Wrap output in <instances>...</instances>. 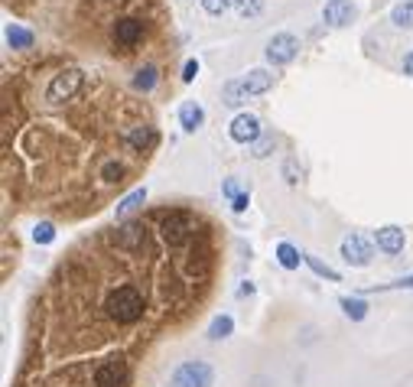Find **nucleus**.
Instances as JSON below:
<instances>
[{"label":"nucleus","instance_id":"1","mask_svg":"<svg viewBox=\"0 0 413 387\" xmlns=\"http://www.w3.org/2000/svg\"><path fill=\"white\" fill-rule=\"evenodd\" d=\"M146 312V300L144 290L134 287V283H117L111 293L104 296V316L117 325H134L140 322Z\"/></svg>","mask_w":413,"mask_h":387},{"label":"nucleus","instance_id":"2","mask_svg":"<svg viewBox=\"0 0 413 387\" xmlns=\"http://www.w3.org/2000/svg\"><path fill=\"white\" fill-rule=\"evenodd\" d=\"M274 88V75L267 69H251L245 75L231 78L228 85L222 88V101L228 108H237V104H245L247 98H257V94H267Z\"/></svg>","mask_w":413,"mask_h":387},{"label":"nucleus","instance_id":"3","mask_svg":"<svg viewBox=\"0 0 413 387\" xmlns=\"http://www.w3.org/2000/svg\"><path fill=\"white\" fill-rule=\"evenodd\" d=\"M156 222H160V238L163 244H169V248H186L192 238H195V218L189 215V212L183 209H166L156 215Z\"/></svg>","mask_w":413,"mask_h":387},{"label":"nucleus","instance_id":"4","mask_svg":"<svg viewBox=\"0 0 413 387\" xmlns=\"http://www.w3.org/2000/svg\"><path fill=\"white\" fill-rule=\"evenodd\" d=\"M82 85H85V72L75 69V65H65V69H59L53 78H49L46 101L49 104H65V101H72L78 92H82Z\"/></svg>","mask_w":413,"mask_h":387},{"label":"nucleus","instance_id":"5","mask_svg":"<svg viewBox=\"0 0 413 387\" xmlns=\"http://www.w3.org/2000/svg\"><path fill=\"white\" fill-rule=\"evenodd\" d=\"M107 39H111V46L121 49V53H134V49L146 39V23L140 16H117L114 23H111Z\"/></svg>","mask_w":413,"mask_h":387},{"label":"nucleus","instance_id":"6","mask_svg":"<svg viewBox=\"0 0 413 387\" xmlns=\"http://www.w3.org/2000/svg\"><path fill=\"white\" fill-rule=\"evenodd\" d=\"M215 371L208 361H183L169 378V387H212Z\"/></svg>","mask_w":413,"mask_h":387},{"label":"nucleus","instance_id":"7","mask_svg":"<svg viewBox=\"0 0 413 387\" xmlns=\"http://www.w3.org/2000/svg\"><path fill=\"white\" fill-rule=\"evenodd\" d=\"M264 55H267L270 65H290L299 55V39L293 36V33H277V36L267 43Z\"/></svg>","mask_w":413,"mask_h":387},{"label":"nucleus","instance_id":"8","mask_svg":"<svg viewBox=\"0 0 413 387\" xmlns=\"http://www.w3.org/2000/svg\"><path fill=\"white\" fill-rule=\"evenodd\" d=\"M338 251H342V261L348 263V267H368L371 257H375L371 241L361 238V234H345L342 244H338Z\"/></svg>","mask_w":413,"mask_h":387},{"label":"nucleus","instance_id":"9","mask_svg":"<svg viewBox=\"0 0 413 387\" xmlns=\"http://www.w3.org/2000/svg\"><path fill=\"white\" fill-rule=\"evenodd\" d=\"M130 384V368L124 358H107L95 371V387H127Z\"/></svg>","mask_w":413,"mask_h":387},{"label":"nucleus","instance_id":"10","mask_svg":"<svg viewBox=\"0 0 413 387\" xmlns=\"http://www.w3.org/2000/svg\"><path fill=\"white\" fill-rule=\"evenodd\" d=\"M228 137L235 143H254V140L264 137V131H260V121L254 114H237L228 124Z\"/></svg>","mask_w":413,"mask_h":387},{"label":"nucleus","instance_id":"11","mask_svg":"<svg viewBox=\"0 0 413 387\" xmlns=\"http://www.w3.org/2000/svg\"><path fill=\"white\" fill-rule=\"evenodd\" d=\"M355 16H358V7H355L352 0H329L322 7V20L329 26H348Z\"/></svg>","mask_w":413,"mask_h":387},{"label":"nucleus","instance_id":"12","mask_svg":"<svg viewBox=\"0 0 413 387\" xmlns=\"http://www.w3.org/2000/svg\"><path fill=\"white\" fill-rule=\"evenodd\" d=\"M375 244H377V251H384V254H404V244H407V238H404V228H397V225H384V228H377L375 231Z\"/></svg>","mask_w":413,"mask_h":387},{"label":"nucleus","instance_id":"13","mask_svg":"<svg viewBox=\"0 0 413 387\" xmlns=\"http://www.w3.org/2000/svg\"><path fill=\"white\" fill-rule=\"evenodd\" d=\"M179 124H183L186 133H195L205 124V111H202L199 101H186L183 108H179Z\"/></svg>","mask_w":413,"mask_h":387},{"label":"nucleus","instance_id":"14","mask_svg":"<svg viewBox=\"0 0 413 387\" xmlns=\"http://www.w3.org/2000/svg\"><path fill=\"white\" fill-rule=\"evenodd\" d=\"M7 46L10 49H33L36 46V33L33 30H26V26H20V23H10L7 26Z\"/></svg>","mask_w":413,"mask_h":387},{"label":"nucleus","instance_id":"15","mask_svg":"<svg viewBox=\"0 0 413 387\" xmlns=\"http://www.w3.org/2000/svg\"><path fill=\"white\" fill-rule=\"evenodd\" d=\"M156 82H160V69H156V65H144V69H137V75H134V92L150 94L156 88Z\"/></svg>","mask_w":413,"mask_h":387},{"label":"nucleus","instance_id":"16","mask_svg":"<svg viewBox=\"0 0 413 387\" xmlns=\"http://www.w3.org/2000/svg\"><path fill=\"white\" fill-rule=\"evenodd\" d=\"M146 202V186H140V189H134L130 195H124L121 202H117V218H127V215H134V212L140 209Z\"/></svg>","mask_w":413,"mask_h":387},{"label":"nucleus","instance_id":"17","mask_svg":"<svg viewBox=\"0 0 413 387\" xmlns=\"http://www.w3.org/2000/svg\"><path fill=\"white\" fill-rule=\"evenodd\" d=\"M390 23L397 30H413V0H400L397 7L390 10Z\"/></svg>","mask_w":413,"mask_h":387},{"label":"nucleus","instance_id":"18","mask_svg":"<svg viewBox=\"0 0 413 387\" xmlns=\"http://www.w3.org/2000/svg\"><path fill=\"white\" fill-rule=\"evenodd\" d=\"M338 306H342V312L352 319V322H361V319L368 316V302L361 300V296H342Z\"/></svg>","mask_w":413,"mask_h":387},{"label":"nucleus","instance_id":"19","mask_svg":"<svg viewBox=\"0 0 413 387\" xmlns=\"http://www.w3.org/2000/svg\"><path fill=\"white\" fill-rule=\"evenodd\" d=\"M277 261H280V267H284V271H296L299 261H303V254L293 248L290 241H280V244H277Z\"/></svg>","mask_w":413,"mask_h":387},{"label":"nucleus","instance_id":"20","mask_svg":"<svg viewBox=\"0 0 413 387\" xmlns=\"http://www.w3.org/2000/svg\"><path fill=\"white\" fill-rule=\"evenodd\" d=\"M231 332H235V319H231V316H215L212 325H208V339H212V342L228 339Z\"/></svg>","mask_w":413,"mask_h":387},{"label":"nucleus","instance_id":"21","mask_svg":"<svg viewBox=\"0 0 413 387\" xmlns=\"http://www.w3.org/2000/svg\"><path fill=\"white\" fill-rule=\"evenodd\" d=\"M303 261H306V267L316 273V277H326V280H332V283H338V271H332L329 263H322L319 257H313V254H303Z\"/></svg>","mask_w":413,"mask_h":387},{"label":"nucleus","instance_id":"22","mask_svg":"<svg viewBox=\"0 0 413 387\" xmlns=\"http://www.w3.org/2000/svg\"><path fill=\"white\" fill-rule=\"evenodd\" d=\"M274 147H277V140L270 137V133H264L260 140H254V143H251V156H254V160H264V156L274 153Z\"/></svg>","mask_w":413,"mask_h":387},{"label":"nucleus","instance_id":"23","mask_svg":"<svg viewBox=\"0 0 413 387\" xmlns=\"http://www.w3.org/2000/svg\"><path fill=\"white\" fill-rule=\"evenodd\" d=\"M235 10L245 16V20H251V16L264 13V0H235Z\"/></svg>","mask_w":413,"mask_h":387},{"label":"nucleus","instance_id":"24","mask_svg":"<svg viewBox=\"0 0 413 387\" xmlns=\"http://www.w3.org/2000/svg\"><path fill=\"white\" fill-rule=\"evenodd\" d=\"M33 241H36V244H53V241H55V225H53V222H39V225L33 228Z\"/></svg>","mask_w":413,"mask_h":387},{"label":"nucleus","instance_id":"25","mask_svg":"<svg viewBox=\"0 0 413 387\" xmlns=\"http://www.w3.org/2000/svg\"><path fill=\"white\" fill-rule=\"evenodd\" d=\"M228 7H235V0H202V10L208 16H222Z\"/></svg>","mask_w":413,"mask_h":387},{"label":"nucleus","instance_id":"26","mask_svg":"<svg viewBox=\"0 0 413 387\" xmlns=\"http://www.w3.org/2000/svg\"><path fill=\"white\" fill-rule=\"evenodd\" d=\"M222 192H225V199H237V195H241V186H237V179H225Z\"/></svg>","mask_w":413,"mask_h":387},{"label":"nucleus","instance_id":"27","mask_svg":"<svg viewBox=\"0 0 413 387\" xmlns=\"http://www.w3.org/2000/svg\"><path fill=\"white\" fill-rule=\"evenodd\" d=\"M247 205H251V199H247V192H241L237 199H231V209L237 212V215H245L247 212Z\"/></svg>","mask_w":413,"mask_h":387},{"label":"nucleus","instance_id":"28","mask_svg":"<svg viewBox=\"0 0 413 387\" xmlns=\"http://www.w3.org/2000/svg\"><path fill=\"white\" fill-rule=\"evenodd\" d=\"M284 176H286V182H290V186H296V182H299V176H296V163H293V160H286V163H284Z\"/></svg>","mask_w":413,"mask_h":387},{"label":"nucleus","instance_id":"29","mask_svg":"<svg viewBox=\"0 0 413 387\" xmlns=\"http://www.w3.org/2000/svg\"><path fill=\"white\" fill-rule=\"evenodd\" d=\"M195 75H199V62H195V59H189V62L183 65V82H192Z\"/></svg>","mask_w":413,"mask_h":387},{"label":"nucleus","instance_id":"30","mask_svg":"<svg viewBox=\"0 0 413 387\" xmlns=\"http://www.w3.org/2000/svg\"><path fill=\"white\" fill-rule=\"evenodd\" d=\"M390 287H397V290H413V273H407V277H400V280H394Z\"/></svg>","mask_w":413,"mask_h":387},{"label":"nucleus","instance_id":"31","mask_svg":"<svg viewBox=\"0 0 413 387\" xmlns=\"http://www.w3.org/2000/svg\"><path fill=\"white\" fill-rule=\"evenodd\" d=\"M404 75H410V78H413V49L404 55Z\"/></svg>","mask_w":413,"mask_h":387},{"label":"nucleus","instance_id":"32","mask_svg":"<svg viewBox=\"0 0 413 387\" xmlns=\"http://www.w3.org/2000/svg\"><path fill=\"white\" fill-rule=\"evenodd\" d=\"M237 293H241V296H251V293H254V283H251V280H247V283H245V287H241V290H237Z\"/></svg>","mask_w":413,"mask_h":387}]
</instances>
